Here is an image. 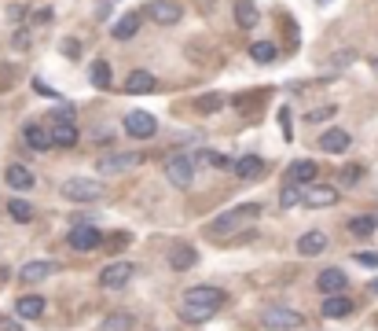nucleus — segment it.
I'll use <instances>...</instances> for the list:
<instances>
[{
  "label": "nucleus",
  "mask_w": 378,
  "mask_h": 331,
  "mask_svg": "<svg viewBox=\"0 0 378 331\" xmlns=\"http://www.w3.org/2000/svg\"><path fill=\"white\" fill-rule=\"evenodd\" d=\"M371 67H375V70H378V59H375V63H371Z\"/></svg>",
  "instance_id": "nucleus-46"
},
{
  "label": "nucleus",
  "mask_w": 378,
  "mask_h": 331,
  "mask_svg": "<svg viewBox=\"0 0 378 331\" xmlns=\"http://www.w3.org/2000/svg\"><path fill=\"white\" fill-rule=\"evenodd\" d=\"M37 22H51V8H41V11H37V15H33Z\"/></svg>",
  "instance_id": "nucleus-43"
},
{
  "label": "nucleus",
  "mask_w": 378,
  "mask_h": 331,
  "mask_svg": "<svg viewBox=\"0 0 378 331\" xmlns=\"http://www.w3.org/2000/svg\"><path fill=\"white\" fill-rule=\"evenodd\" d=\"M125 133L136 136V140H147V136L158 133V122H154V114H147V111H129L125 114Z\"/></svg>",
  "instance_id": "nucleus-5"
},
{
  "label": "nucleus",
  "mask_w": 378,
  "mask_h": 331,
  "mask_svg": "<svg viewBox=\"0 0 378 331\" xmlns=\"http://www.w3.org/2000/svg\"><path fill=\"white\" fill-rule=\"evenodd\" d=\"M236 22L243 30H254L261 22V11L254 8V0H239V4H236Z\"/></svg>",
  "instance_id": "nucleus-24"
},
{
  "label": "nucleus",
  "mask_w": 378,
  "mask_h": 331,
  "mask_svg": "<svg viewBox=\"0 0 378 331\" xmlns=\"http://www.w3.org/2000/svg\"><path fill=\"white\" fill-rule=\"evenodd\" d=\"M286 177H290V184H312L320 177V166L312 162V159H297V162H290Z\"/></svg>",
  "instance_id": "nucleus-13"
},
{
  "label": "nucleus",
  "mask_w": 378,
  "mask_h": 331,
  "mask_svg": "<svg viewBox=\"0 0 378 331\" xmlns=\"http://www.w3.org/2000/svg\"><path fill=\"white\" fill-rule=\"evenodd\" d=\"M15 313L22 316V321H37V316L44 313V298H41V295H22V298L15 302Z\"/></svg>",
  "instance_id": "nucleus-22"
},
{
  "label": "nucleus",
  "mask_w": 378,
  "mask_h": 331,
  "mask_svg": "<svg viewBox=\"0 0 378 331\" xmlns=\"http://www.w3.org/2000/svg\"><path fill=\"white\" fill-rule=\"evenodd\" d=\"M11 45H15V48H30V33H15V37H11Z\"/></svg>",
  "instance_id": "nucleus-40"
},
{
  "label": "nucleus",
  "mask_w": 378,
  "mask_h": 331,
  "mask_svg": "<svg viewBox=\"0 0 378 331\" xmlns=\"http://www.w3.org/2000/svg\"><path fill=\"white\" fill-rule=\"evenodd\" d=\"M180 316H184V321L188 324H206V321H210V316H213V309H206V305H180Z\"/></svg>",
  "instance_id": "nucleus-32"
},
{
  "label": "nucleus",
  "mask_w": 378,
  "mask_h": 331,
  "mask_svg": "<svg viewBox=\"0 0 378 331\" xmlns=\"http://www.w3.org/2000/svg\"><path fill=\"white\" fill-rule=\"evenodd\" d=\"M8 15L15 19V22H22V19H26V8H8Z\"/></svg>",
  "instance_id": "nucleus-42"
},
{
  "label": "nucleus",
  "mask_w": 378,
  "mask_h": 331,
  "mask_svg": "<svg viewBox=\"0 0 378 331\" xmlns=\"http://www.w3.org/2000/svg\"><path fill=\"white\" fill-rule=\"evenodd\" d=\"M51 273H56V261H26L19 269V280L22 284H41V280H48Z\"/></svg>",
  "instance_id": "nucleus-14"
},
{
  "label": "nucleus",
  "mask_w": 378,
  "mask_h": 331,
  "mask_svg": "<svg viewBox=\"0 0 378 331\" xmlns=\"http://www.w3.org/2000/svg\"><path fill=\"white\" fill-rule=\"evenodd\" d=\"M323 247H327V236L323 232H305L297 239V254H302V258H312V254H320Z\"/></svg>",
  "instance_id": "nucleus-25"
},
{
  "label": "nucleus",
  "mask_w": 378,
  "mask_h": 331,
  "mask_svg": "<svg viewBox=\"0 0 378 331\" xmlns=\"http://www.w3.org/2000/svg\"><path fill=\"white\" fill-rule=\"evenodd\" d=\"M363 177V166H345V177H342V184H356Z\"/></svg>",
  "instance_id": "nucleus-38"
},
{
  "label": "nucleus",
  "mask_w": 378,
  "mask_h": 331,
  "mask_svg": "<svg viewBox=\"0 0 378 331\" xmlns=\"http://www.w3.org/2000/svg\"><path fill=\"white\" fill-rule=\"evenodd\" d=\"M349 284L342 269H323L316 276V291H323V295H342V287Z\"/></svg>",
  "instance_id": "nucleus-15"
},
{
  "label": "nucleus",
  "mask_w": 378,
  "mask_h": 331,
  "mask_svg": "<svg viewBox=\"0 0 378 331\" xmlns=\"http://www.w3.org/2000/svg\"><path fill=\"white\" fill-rule=\"evenodd\" d=\"M220 107H224V96H217V92H206V96L195 99V111L199 114H217Z\"/></svg>",
  "instance_id": "nucleus-33"
},
{
  "label": "nucleus",
  "mask_w": 378,
  "mask_h": 331,
  "mask_svg": "<svg viewBox=\"0 0 378 331\" xmlns=\"http://www.w3.org/2000/svg\"><path fill=\"white\" fill-rule=\"evenodd\" d=\"M140 11H129V15H122L118 22H114V37H118V41H129V37H136V30H140Z\"/></svg>",
  "instance_id": "nucleus-23"
},
{
  "label": "nucleus",
  "mask_w": 378,
  "mask_h": 331,
  "mask_svg": "<svg viewBox=\"0 0 378 331\" xmlns=\"http://www.w3.org/2000/svg\"><path fill=\"white\" fill-rule=\"evenodd\" d=\"M276 56H279V48L272 45V41H257V45H250V59H254V63H261V67L276 63Z\"/></svg>",
  "instance_id": "nucleus-28"
},
{
  "label": "nucleus",
  "mask_w": 378,
  "mask_h": 331,
  "mask_svg": "<svg viewBox=\"0 0 378 331\" xmlns=\"http://www.w3.org/2000/svg\"><path fill=\"white\" fill-rule=\"evenodd\" d=\"M231 170H236L239 181H254V177L265 173V159H257V155H246L239 162H231Z\"/></svg>",
  "instance_id": "nucleus-19"
},
{
  "label": "nucleus",
  "mask_w": 378,
  "mask_h": 331,
  "mask_svg": "<svg viewBox=\"0 0 378 331\" xmlns=\"http://www.w3.org/2000/svg\"><path fill=\"white\" fill-rule=\"evenodd\" d=\"M334 111H338V107L327 104V107H320V111H309L305 118H309V122H327V118H334Z\"/></svg>",
  "instance_id": "nucleus-36"
},
{
  "label": "nucleus",
  "mask_w": 378,
  "mask_h": 331,
  "mask_svg": "<svg viewBox=\"0 0 378 331\" xmlns=\"http://www.w3.org/2000/svg\"><path fill=\"white\" fill-rule=\"evenodd\" d=\"M349 232H353L356 239H368V236H375V232H378V221L371 218V213H360V218L349 221Z\"/></svg>",
  "instance_id": "nucleus-29"
},
{
  "label": "nucleus",
  "mask_w": 378,
  "mask_h": 331,
  "mask_svg": "<svg viewBox=\"0 0 378 331\" xmlns=\"http://www.w3.org/2000/svg\"><path fill=\"white\" fill-rule=\"evenodd\" d=\"M48 140H51L56 147H74L77 140H81V133H77V125H74V122H51Z\"/></svg>",
  "instance_id": "nucleus-12"
},
{
  "label": "nucleus",
  "mask_w": 378,
  "mask_h": 331,
  "mask_svg": "<svg viewBox=\"0 0 378 331\" xmlns=\"http://www.w3.org/2000/svg\"><path fill=\"white\" fill-rule=\"evenodd\" d=\"M349 144H353V136H349L345 129H327V133L320 136V147L327 151V155H342Z\"/></svg>",
  "instance_id": "nucleus-17"
},
{
  "label": "nucleus",
  "mask_w": 378,
  "mask_h": 331,
  "mask_svg": "<svg viewBox=\"0 0 378 331\" xmlns=\"http://www.w3.org/2000/svg\"><path fill=\"white\" fill-rule=\"evenodd\" d=\"M356 261H360V265H368V269H378V250H360V254H356Z\"/></svg>",
  "instance_id": "nucleus-37"
},
{
  "label": "nucleus",
  "mask_w": 378,
  "mask_h": 331,
  "mask_svg": "<svg viewBox=\"0 0 378 331\" xmlns=\"http://www.w3.org/2000/svg\"><path fill=\"white\" fill-rule=\"evenodd\" d=\"M133 273H136V269H133V261H110L107 269L99 273V284L107 287V291H122L129 280H133Z\"/></svg>",
  "instance_id": "nucleus-6"
},
{
  "label": "nucleus",
  "mask_w": 378,
  "mask_h": 331,
  "mask_svg": "<svg viewBox=\"0 0 378 331\" xmlns=\"http://www.w3.org/2000/svg\"><path fill=\"white\" fill-rule=\"evenodd\" d=\"M133 324H136L133 313H110L107 321L96 324V331H133Z\"/></svg>",
  "instance_id": "nucleus-26"
},
{
  "label": "nucleus",
  "mask_w": 378,
  "mask_h": 331,
  "mask_svg": "<svg viewBox=\"0 0 378 331\" xmlns=\"http://www.w3.org/2000/svg\"><path fill=\"white\" fill-rule=\"evenodd\" d=\"M143 15L151 22H158V26H176V22L184 19V8H180L176 0H151V4L143 8Z\"/></svg>",
  "instance_id": "nucleus-4"
},
{
  "label": "nucleus",
  "mask_w": 378,
  "mask_h": 331,
  "mask_svg": "<svg viewBox=\"0 0 378 331\" xmlns=\"http://www.w3.org/2000/svg\"><path fill=\"white\" fill-rule=\"evenodd\" d=\"M4 280H8V269H0V284H4Z\"/></svg>",
  "instance_id": "nucleus-44"
},
{
  "label": "nucleus",
  "mask_w": 378,
  "mask_h": 331,
  "mask_svg": "<svg viewBox=\"0 0 378 331\" xmlns=\"http://www.w3.org/2000/svg\"><path fill=\"white\" fill-rule=\"evenodd\" d=\"M8 213H11L19 225H30V221H33V207H30L26 199H8Z\"/></svg>",
  "instance_id": "nucleus-31"
},
{
  "label": "nucleus",
  "mask_w": 378,
  "mask_h": 331,
  "mask_svg": "<svg viewBox=\"0 0 378 331\" xmlns=\"http://www.w3.org/2000/svg\"><path fill=\"white\" fill-rule=\"evenodd\" d=\"M88 81H92L96 88H107L110 85V63L107 59H96L92 67H88Z\"/></svg>",
  "instance_id": "nucleus-30"
},
{
  "label": "nucleus",
  "mask_w": 378,
  "mask_h": 331,
  "mask_svg": "<svg viewBox=\"0 0 378 331\" xmlns=\"http://www.w3.org/2000/svg\"><path fill=\"white\" fill-rule=\"evenodd\" d=\"M67 243L74 250H96L103 243V232H99V228H92V225H77V228H70Z\"/></svg>",
  "instance_id": "nucleus-10"
},
{
  "label": "nucleus",
  "mask_w": 378,
  "mask_h": 331,
  "mask_svg": "<svg viewBox=\"0 0 378 331\" xmlns=\"http://www.w3.org/2000/svg\"><path fill=\"white\" fill-rule=\"evenodd\" d=\"M199 159L210 162V166H217V170H231V159H228V155H217V151H202Z\"/></svg>",
  "instance_id": "nucleus-35"
},
{
  "label": "nucleus",
  "mask_w": 378,
  "mask_h": 331,
  "mask_svg": "<svg viewBox=\"0 0 378 331\" xmlns=\"http://www.w3.org/2000/svg\"><path fill=\"white\" fill-rule=\"evenodd\" d=\"M184 302H188V305H206V309H217V305H224V291H220V287H210V284L188 287V291H184Z\"/></svg>",
  "instance_id": "nucleus-9"
},
{
  "label": "nucleus",
  "mask_w": 378,
  "mask_h": 331,
  "mask_svg": "<svg viewBox=\"0 0 378 331\" xmlns=\"http://www.w3.org/2000/svg\"><path fill=\"white\" fill-rule=\"evenodd\" d=\"M268 328H283V331H294V328H302L305 324V316L302 313H294V309H286V305H272V309H265V316H261Z\"/></svg>",
  "instance_id": "nucleus-8"
},
{
  "label": "nucleus",
  "mask_w": 378,
  "mask_h": 331,
  "mask_svg": "<svg viewBox=\"0 0 378 331\" xmlns=\"http://www.w3.org/2000/svg\"><path fill=\"white\" fill-rule=\"evenodd\" d=\"M63 199H70V202H99V199H107V192H103V184L99 181H85V177H74V181H67L59 188Z\"/></svg>",
  "instance_id": "nucleus-2"
},
{
  "label": "nucleus",
  "mask_w": 378,
  "mask_h": 331,
  "mask_svg": "<svg viewBox=\"0 0 378 331\" xmlns=\"http://www.w3.org/2000/svg\"><path fill=\"white\" fill-rule=\"evenodd\" d=\"M4 181H8V188H15V192H30V188H33V173L26 170V166H8Z\"/></svg>",
  "instance_id": "nucleus-20"
},
{
  "label": "nucleus",
  "mask_w": 378,
  "mask_h": 331,
  "mask_svg": "<svg viewBox=\"0 0 378 331\" xmlns=\"http://www.w3.org/2000/svg\"><path fill=\"white\" fill-rule=\"evenodd\" d=\"M302 202H305V207H316V210L334 207V202H338V188H331V184H316V181H312V184H309V192L302 195Z\"/></svg>",
  "instance_id": "nucleus-11"
},
{
  "label": "nucleus",
  "mask_w": 378,
  "mask_h": 331,
  "mask_svg": "<svg viewBox=\"0 0 378 331\" xmlns=\"http://www.w3.org/2000/svg\"><path fill=\"white\" fill-rule=\"evenodd\" d=\"M77 52H81V45H77L74 37H67V41H63V56H70V59H74Z\"/></svg>",
  "instance_id": "nucleus-39"
},
{
  "label": "nucleus",
  "mask_w": 378,
  "mask_h": 331,
  "mask_svg": "<svg viewBox=\"0 0 378 331\" xmlns=\"http://www.w3.org/2000/svg\"><path fill=\"white\" fill-rule=\"evenodd\" d=\"M257 218H261V202L231 207L228 213H220V218L213 221V236H228V232H239V228H254Z\"/></svg>",
  "instance_id": "nucleus-1"
},
{
  "label": "nucleus",
  "mask_w": 378,
  "mask_h": 331,
  "mask_svg": "<svg viewBox=\"0 0 378 331\" xmlns=\"http://www.w3.org/2000/svg\"><path fill=\"white\" fill-rule=\"evenodd\" d=\"M297 202H302V192H297L294 184H286L283 192H279V207H283V210H290V207H297Z\"/></svg>",
  "instance_id": "nucleus-34"
},
{
  "label": "nucleus",
  "mask_w": 378,
  "mask_h": 331,
  "mask_svg": "<svg viewBox=\"0 0 378 331\" xmlns=\"http://www.w3.org/2000/svg\"><path fill=\"white\" fill-rule=\"evenodd\" d=\"M154 88H158V81H154V74H147V70H133L129 81H125V92H133V96H147Z\"/></svg>",
  "instance_id": "nucleus-16"
},
{
  "label": "nucleus",
  "mask_w": 378,
  "mask_h": 331,
  "mask_svg": "<svg viewBox=\"0 0 378 331\" xmlns=\"http://www.w3.org/2000/svg\"><path fill=\"white\" fill-rule=\"evenodd\" d=\"M22 136H26V144H30L33 151H48V147H51L48 133H44V129H41V125H37V122H30V125H26V129H22Z\"/></svg>",
  "instance_id": "nucleus-27"
},
{
  "label": "nucleus",
  "mask_w": 378,
  "mask_h": 331,
  "mask_svg": "<svg viewBox=\"0 0 378 331\" xmlns=\"http://www.w3.org/2000/svg\"><path fill=\"white\" fill-rule=\"evenodd\" d=\"M140 162H143L140 151H122V155H103L96 170L99 173H129V170H136Z\"/></svg>",
  "instance_id": "nucleus-7"
},
{
  "label": "nucleus",
  "mask_w": 378,
  "mask_h": 331,
  "mask_svg": "<svg viewBox=\"0 0 378 331\" xmlns=\"http://www.w3.org/2000/svg\"><path fill=\"white\" fill-rule=\"evenodd\" d=\"M353 313V298L345 295H327V302H323V316H331V321H342V316Z\"/></svg>",
  "instance_id": "nucleus-21"
},
{
  "label": "nucleus",
  "mask_w": 378,
  "mask_h": 331,
  "mask_svg": "<svg viewBox=\"0 0 378 331\" xmlns=\"http://www.w3.org/2000/svg\"><path fill=\"white\" fill-rule=\"evenodd\" d=\"M371 287H375V295H378V280H375V284H371Z\"/></svg>",
  "instance_id": "nucleus-45"
},
{
  "label": "nucleus",
  "mask_w": 378,
  "mask_h": 331,
  "mask_svg": "<svg viewBox=\"0 0 378 331\" xmlns=\"http://www.w3.org/2000/svg\"><path fill=\"white\" fill-rule=\"evenodd\" d=\"M279 125H283V136L290 140V114H286V111H279Z\"/></svg>",
  "instance_id": "nucleus-41"
},
{
  "label": "nucleus",
  "mask_w": 378,
  "mask_h": 331,
  "mask_svg": "<svg viewBox=\"0 0 378 331\" xmlns=\"http://www.w3.org/2000/svg\"><path fill=\"white\" fill-rule=\"evenodd\" d=\"M165 177H169V184L173 188H191V181H195V159L191 155H169L165 159Z\"/></svg>",
  "instance_id": "nucleus-3"
},
{
  "label": "nucleus",
  "mask_w": 378,
  "mask_h": 331,
  "mask_svg": "<svg viewBox=\"0 0 378 331\" xmlns=\"http://www.w3.org/2000/svg\"><path fill=\"white\" fill-rule=\"evenodd\" d=\"M195 261H199V250H195V247H188V243H176L173 250H169V265H173L176 273L191 269Z\"/></svg>",
  "instance_id": "nucleus-18"
}]
</instances>
